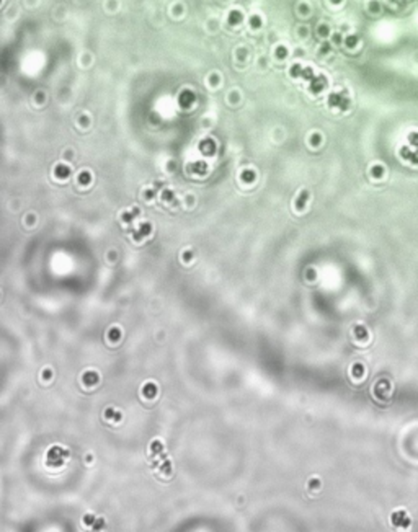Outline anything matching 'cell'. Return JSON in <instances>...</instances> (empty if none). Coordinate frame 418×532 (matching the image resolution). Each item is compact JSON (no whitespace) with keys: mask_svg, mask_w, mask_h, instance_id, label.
<instances>
[{"mask_svg":"<svg viewBox=\"0 0 418 532\" xmlns=\"http://www.w3.org/2000/svg\"><path fill=\"white\" fill-rule=\"evenodd\" d=\"M305 199H307V193L305 191H302V193H300L299 194V198H297V202H296V206L300 209V207H304V204H305Z\"/></svg>","mask_w":418,"mask_h":532,"instance_id":"11","label":"cell"},{"mask_svg":"<svg viewBox=\"0 0 418 532\" xmlns=\"http://www.w3.org/2000/svg\"><path fill=\"white\" fill-rule=\"evenodd\" d=\"M333 2H337V0H333Z\"/></svg>","mask_w":418,"mask_h":532,"instance_id":"17","label":"cell"},{"mask_svg":"<svg viewBox=\"0 0 418 532\" xmlns=\"http://www.w3.org/2000/svg\"><path fill=\"white\" fill-rule=\"evenodd\" d=\"M194 100H196V96H194V93H193L191 90H183L181 93H180V96H178L180 107L185 108V110L191 108V104L194 103Z\"/></svg>","mask_w":418,"mask_h":532,"instance_id":"2","label":"cell"},{"mask_svg":"<svg viewBox=\"0 0 418 532\" xmlns=\"http://www.w3.org/2000/svg\"><path fill=\"white\" fill-rule=\"evenodd\" d=\"M242 180H244L245 183H252L255 180V172L253 170H244V172H242Z\"/></svg>","mask_w":418,"mask_h":532,"instance_id":"8","label":"cell"},{"mask_svg":"<svg viewBox=\"0 0 418 532\" xmlns=\"http://www.w3.org/2000/svg\"><path fill=\"white\" fill-rule=\"evenodd\" d=\"M199 152L206 157H211L216 154V142L211 139V137H204V139L199 142Z\"/></svg>","mask_w":418,"mask_h":532,"instance_id":"1","label":"cell"},{"mask_svg":"<svg viewBox=\"0 0 418 532\" xmlns=\"http://www.w3.org/2000/svg\"><path fill=\"white\" fill-rule=\"evenodd\" d=\"M172 198H173V193H172V191H165V193H163V199H165V201H172Z\"/></svg>","mask_w":418,"mask_h":532,"instance_id":"16","label":"cell"},{"mask_svg":"<svg viewBox=\"0 0 418 532\" xmlns=\"http://www.w3.org/2000/svg\"><path fill=\"white\" fill-rule=\"evenodd\" d=\"M250 26H252L253 30L260 28V26H261V17H258V15H253V17L250 18Z\"/></svg>","mask_w":418,"mask_h":532,"instance_id":"9","label":"cell"},{"mask_svg":"<svg viewBox=\"0 0 418 532\" xmlns=\"http://www.w3.org/2000/svg\"><path fill=\"white\" fill-rule=\"evenodd\" d=\"M54 173H56L57 178H67V176L70 175V168L67 165H64V163H61V165L56 167Z\"/></svg>","mask_w":418,"mask_h":532,"instance_id":"5","label":"cell"},{"mask_svg":"<svg viewBox=\"0 0 418 532\" xmlns=\"http://www.w3.org/2000/svg\"><path fill=\"white\" fill-rule=\"evenodd\" d=\"M276 56L279 59H284L287 56V49L284 48V46H278V48H276Z\"/></svg>","mask_w":418,"mask_h":532,"instance_id":"12","label":"cell"},{"mask_svg":"<svg viewBox=\"0 0 418 532\" xmlns=\"http://www.w3.org/2000/svg\"><path fill=\"white\" fill-rule=\"evenodd\" d=\"M309 82H310V91H312V93H319V91L324 88L325 78H324V77H316V75H314Z\"/></svg>","mask_w":418,"mask_h":532,"instance_id":"3","label":"cell"},{"mask_svg":"<svg viewBox=\"0 0 418 532\" xmlns=\"http://www.w3.org/2000/svg\"><path fill=\"white\" fill-rule=\"evenodd\" d=\"M310 142L314 144V146H319V144H320V136H319V134H314V136L310 137Z\"/></svg>","mask_w":418,"mask_h":532,"instance_id":"15","label":"cell"},{"mask_svg":"<svg viewBox=\"0 0 418 532\" xmlns=\"http://www.w3.org/2000/svg\"><path fill=\"white\" fill-rule=\"evenodd\" d=\"M319 35H320V36H327V35H329V26L320 25V26H319Z\"/></svg>","mask_w":418,"mask_h":532,"instance_id":"14","label":"cell"},{"mask_svg":"<svg viewBox=\"0 0 418 532\" xmlns=\"http://www.w3.org/2000/svg\"><path fill=\"white\" fill-rule=\"evenodd\" d=\"M302 70H304L302 65L294 64L292 67H291V70H289V74H291V77H294V78H300V75H302Z\"/></svg>","mask_w":418,"mask_h":532,"instance_id":"7","label":"cell"},{"mask_svg":"<svg viewBox=\"0 0 418 532\" xmlns=\"http://www.w3.org/2000/svg\"><path fill=\"white\" fill-rule=\"evenodd\" d=\"M189 168H191L193 172H196L198 175H204L206 170H207V165H206V162H196V163H193V165L189 167Z\"/></svg>","mask_w":418,"mask_h":532,"instance_id":"6","label":"cell"},{"mask_svg":"<svg viewBox=\"0 0 418 532\" xmlns=\"http://www.w3.org/2000/svg\"><path fill=\"white\" fill-rule=\"evenodd\" d=\"M314 77V72L310 67H304L302 70V75H300V78H304V80H310V78Z\"/></svg>","mask_w":418,"mask_h":532,"instance_id":"10","label":"cell"},{"mask_svg":"<svg viewBox=\"0 0 418 532\" xmlns=\"http://www.w3.org/2000/svg\"><path fill=\"white\" fill-rule=\"evenodd\" d=\"M242 20H244V15H242V12L239 10H232L231 13H229V25H239L242 23Z\"/></svg>","mask_w":418,"mask_h":532,"instance_id":"4","label":"cell"},{"mask_svg":"<svg viewBox=\"0 0 418 532\" xmlns=\"http://www.w3.org/2000/svg\"><path fill=\"white\" fill-rule=\"evenodd\" d=\"M78 181H80L82 185H87V183L90 181V173H87V172L80 173V175H78Z\"/></svg>","mask_w":418,"mask_h":532,"instance_id":"13","label":"cell"}]
</instances>
